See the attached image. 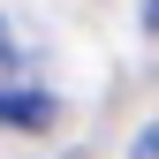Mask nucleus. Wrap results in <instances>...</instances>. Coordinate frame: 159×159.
<instances>
[{
    "label": "nucleus",
    "mask_w": 159,
    "mask_h": 159,
    "mask_svg": "<svg viewBox=\"0 0 159 159\" xmlns=\"http://www.w3.org/2000/svg\"><path fill=\"white\" fill-rule=\"evenodd\" d=\"M152 15H159V0H152Z\"/></svg>",
    "instance_id": "nucleus-3"
},
{
    "label": "nucleus",
    "mask_w": 159,
    "mask_h": 159,
    "mask_svg": "<svg viewBox=\"0 0 159 159\" xmlns=\"http://www.w3.org/2000/svg\"><path fill=\"white\" fill-rule=\"evenodd\" d=\"M136 159H159V129H144V136H136Z\"/></svg>",
    "instance_id": "nucleus-2"
},
{
    "label": "nucleus",
    "mask_w": 159,
    "mask_h": 159,
    "mask_svg": "<svg viewBox=\"0 0 159 159\" xmlns=\"http://www.w3.org/2000/svg\"><path fill=\"white\" fill-rule=\"evenodd\" d=\"M0 121L8 129H53V91L38 84L30 46L0 23Z\"/></svg>",
    "instance_id": "nucleus-1"
}]
</instances>
